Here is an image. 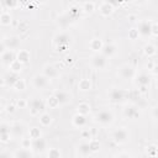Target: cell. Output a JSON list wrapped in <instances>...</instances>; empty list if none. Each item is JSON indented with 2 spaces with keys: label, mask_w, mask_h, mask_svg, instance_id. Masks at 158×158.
<instances>
[{
  "label": "cell",
  "mask_w": 158,
  "mask_h": 158,
  "mask_svg": "<svg viewBox=\"0 0 158 158\" xmlns=\"http://www.w3.org/2000/svg\"><path fill=\"white\" fill-rule=\"evenodd\" d=\"M102 46H104V43H102V41L100 38H93L90 41V43H89L90 49H93L94 52H101Z\"/></svg>",
  "instance_id": "cell-27"
},
{
  "label": "cell",
  "mask_w": 158,
  "mask_h": 158,
  "mask_svg": "<svg viewBox=\"0 0 158 158\" xmlns=\"http://www.w3.org/2000/svg\"><path fill=\"white\" fill-rule=\"evenodd\" d=\"M28 137L31 139H37V138H41L42 137V132L38 127H31L30 131H28Z\"/></svg>",
  "instance_id": "cell-32"
},
{
  "label": "cell",
  "mask_w": 158,
  "mask_h": 158,
  "mask_svg": "<svg viewBox=\"0 0 158 158\" xmlns=\"http://www.w3.org/2000/svg\"><path fill=\"white\" fill-rule=\"evenodd\" d=\"M86 122H88V118L85 115H80V114H75L72 118V123L74 127H78V128H83L86 126Z\"/></svg>",
  "instance_id": "cell-18"
},
{
  "label": "cell",
  "mask_w": 158,
  "mask_h": 158,
  "mask_svg": "<svg viewBox=\"0 0 158 158\" xmlns=\"http://www.w3.org/2000/svg\"><path fill=\"white\" fill-rule=\"evenodd\" d=\"M11 21H12V17H11L10 12L5 11V12H1V14H0V25H2V26H9V25L11 23Z\"/></svg>",
  "instance_id": "cell-30"
},
{
  "label": "cell",
  "mask_w": 158,
  "mask_h": 158,
  "mask_svg": "<svg viewBox=\"0 0 158 158\" xmlns=\"http://www.w3.org/2000/svg\"><path fill=\"white\" fill-rule=\"evenodd\" d=\"M123 116L128 120H136L139 116V110L138 106L135 104H127L123 107Z\"/></svg>",
  "instance_id": "cell-9"
},
{
  "label": "cell",
  "mask_w": 158,
  "mask_h": 158,
  "mask_svg": "<svg viewBox=\"0 0 158 158\" xmlns=\"http://www.w3.org/2000/svg\"><path fill=\"white\" fill-rule=\"evenodd\" d=\"M62 157V153L58 148L53 147V148H49L48 152H47V158H60Z\"/></svg>",
  "instance_id": "cell-36"
},
{
  "label": "cell",
  "mask_w": 158,
  "mask_h": 158,
  "mask_svg": "<svg viewBox=\"0 0 158 158\" xmlns=\"http://www.w3.org/2000/svg\"><path fill=\"white\" fill-rule=\"evenodd\" d=\"M148 69H151V70H153V72H156V69H157V65H156V63L152 60V62H149V64H148Z\"/></svg>",
  "instance_id": "cell-51"
},
{
  "label": "cell",
  "mask_w": 158,
  "mask_h": 158,
  "mask_svg": "<svg viewBox=\"0 0 158 158\" xmlns=\"http://www.w3.org/2000/svg\"><path fill=\"white\" fill-rule=\"evenodd\" d=\"M0 158H11V157H10V154L6 153V152H0Z\"/></svg>",
  "instance_id": "cell-52"
},
{
  "label": "cell",
  "mask_w": 158,
  "mask_h": 158,
  "mask_svg": "<svg viewBox=\"0 0 158 158\" xmlns=\"http://www.w3.org/2000/svg\"><path fill=\"white\" fill-rule=\"evenodd\" d=\"M143 53H144L147 57H153V56H156V53H157V48H156L154 44L148 43V44H146V46L143 47Z\"/></svg>",
  "instance_id": "cell-31"
},
{
  "label": "cell",
  "mask_w": 158,
  "mask_h": 158,
  "mask_svg": "<svg viewBox=\"0 0 158 158\" xmlns=\"http://www.w3.org/2000/svg\"><path fill=\"white\" fill-rule=\"evenodd\" d=\"M30 106V114L32 116H37L40 114H43V110H44V102L38 99V98H33L32 100L28 101L27 104Z\"/></svg>",
  "instance_id": "cell-4"
},
{
  "label": "cell",
  "mask_w": 158,
  "mask_h": 158,
  "mask_svg": "<svg viewBox=\"0 0 158 158\" xmlns=\"http://www.w3.org/2000/svg\"><path fill=\"white\" fill-rule=\"evenodd\" d=\"M72 62H73V59H72V57H67V58H65V63H67V64H70Z\"/></svg>",
  "instance_id": "cell-54"
},
{
  "label": "cell",
  "mask_w": 158,
  "mask_h": 158,
  "mask_svg": "<svg viewBox=\"0 0 158 158\" xmlns=\"http://www.w3.org/2000/svg\"><path fill=\"white\" fill-rule=\"evenodd\" d=\"M5 52H6V47H5V44H4L2 40H1L0 41V56H2Z\"/></svg>",
  "instance_id": "cell-50"
},
{
  "label": "cell",
  "mask_w": 158,
  "mask_h": 158,
  "mask_svg": "<svg viewBox=\"0 0 158 158\" xmlns=\"http://www.w3.org/2000/svg\"><path fill=\"white\" fill-rule=\"evenodd\" d=\"M111 138L115 143L117 144H123V143H127L130 141V132L126 127H120V128H116L112 135H111Z\"/></svg>",
  "instance_id": "cell-2"
},
{
  "label": "cell",
  "mask_w": 158,
  "mask_h": 158,
  "mask_svg": "<svg viewBox=\"0 0 158 158\" xmlns=\"http://www.w3.org/2000/svg\"><path fill=\"white\" fill-rule=\"evenodd\" d=\"M89 148H90V151H91V153H95V152H98L99 149H100V147H101V144H100V142H99V139H96V138H91V139H89Z\"/></svg>",
  "instance_id": "cell-33"
},
{
  "label": "cell",
  "mask_w": 158,
  "mask_h": 158,
  "mask_svg": "<svg viewBox=\"0 0 158 158\" xmlns=\"http://www.w3.org/2000/svg\"><path fill=\"white\" fill-rule=\"evenodd\" d=\"M10 138H11L10 125L6 122H0V141L1 142H9Z\"/></svg>",
  "instance_id": "cell-17"
},
{
  "label": "cell",
  "mask_w": 158,
  "mask_h": 158,
  "mask_svg": "<svg viewBox=\"0 0 158 158\" xmlns=\"http://www.w3.org/2000/svg\"><path fill=\"white\" fill-rule=\"evenodd\" d=\"M90 64H91V67H93L94 69H99V70H100V69H105V68L107 67L109 60H107L106 57H104L101 53H99V54H95V56L91 58Z\"/></svg>",
  "instance_id": "cell-6"
},
{
  "label": "cell",
  "mask_w": 158,
  "mask_h": 158,
  "mask_svg": "<svg viewBox=\"0 0 158 158\" xmlns=\"http://www.w3.org/2000/svg\"><path fill=\"white\" fill-rule=\"evenodd\" d=\"M16 60L20 62L22 65L26 64V63H28L30 62V52L27 49H20L19 53H17V56H16Z\"/></svg>",
  "instance_id": "cell-23"
},
{
  "label": "cell",
  "mask_w": 158,
  "mask_h": 158,
  "mask_svg": "<svg viewBox=\"0 0 158 158\" xmlns=\"http://www.w3.org/2000/svg\"><path fill=\"white\" fill-rule=\"evenodd\" d=\"M17 28H19L20 32H26V31L28 30V23H27L26 21H21V22H19Z\"/></svg>",
  "instance_id": "cell-42"
},
{
  "label": "cell",
  "mask_w": 158,
  "mask_h": 158,
  "mask_svg": "<svg viewBox=\"0 0 158 158\" xmlns=\"http://www.w3.org/2000/svg\"><path fill=\"white\" fill-rule=\"evenodd\" d=\"M77 149H78V154H79L80 157H83V158H85V157H88V156L91 154V151H90V148H89V143H88V142H81V143H79Z\"/></svg>",
  "instance_id": "cell-22"
},
{
  "label": "cell",
  "mask_w": 158,
  "mask_h": 158,
  "mask_svg": "<svg viewBox=\"0 0 158 158\" xmlns=\"http://www.w3.org/2000/svg\"><path fill=\"white\" fill-rule=\"evenodd\" d=\"M52 121H53V118H52V116H51L48 112H43V114L40 115V123H41L43 127L49 126V125L52 123Z\"/></svg>",
  "instance_id": "cell-28"
},
{
  "label": "cell",
  "mask_w": 158,
  "mask_h": 158,
  "mask_svg": "<svg viewBox=\"0 0 158 158\" xmlns=\"http://www.w3.org/2000/svg\"><path fill=\"white\" fill-rule=\"evenodd\" d=\"M116 51H117V48H116V46L114 43H107V44L102 46L101 54L104 57H106V58H111V57H114L116 54Z\"/></svg>",
  "instance_id": "cell-19"
},
{
  "label": "cell",
  "mask_w": 158,
  "mask_h": 158,
  "mask_svg": "<svg viewBox=\"0 0 158 158\" xmlns=\"http://www.w3.org/2000/svg\"><path fill=\"white\" fill-rule=\"evenodd\" d=\"M15 59H16V56L12 51H6L1 56V62H2V64H6V65H10Z\"/></svg>",
  "instance_id": "cell-24"
},
{
  "label": "cell",
  "mask_w": 158,
  "mask_h": 158,
  "mask_svg": "<svg viewBox=\"0 0 158 158\" xmlns=\"http://www.w3.org/2000/svg\"><path fill=\"white\" fill-rule=\"evenodd\" d=\"M32 85L38 90H43L48 86V79L43 74H36L32 79Z\"/></svg>",
  "instance_id": "cell-12"
},
{
  "label": "cell",
  "mask_w": 158,
  "mask_h": 158,
  "mask_svg": "<svg viewBox=\"0 0 158 158\" xmlns=\"http://www.w3.org/2000/svg\"><path fill=\"white\" fill-rule=\"evenodd\" d=\"M2 109V102H1V98H0V110Z\"/></svg>",
  "instance_id": "cell-55"
},
{
  "label": "cell",
  "mask_w": 158,
  "mask_h": 158,
  "mask_svg": "<svg viewBox=\"0 0 158 158\" xmlns=\"http://www.w3.org/2000/svg\"><path fill=\"white\" fill-rule=\"evenodd\" d=\"M81 7H83V10H84L86 14H91V12L95 10V2H93V1L83 2V4H81Z\"/></svg>",
  "instance_id": "cell-35"
},
{
  "label": "cell",
  "mask_w": 158,
  "mask_h": 158,
  "mask_svg": "<svg viewBox=\"0 0 158 158\" xmlns=\"http://www.w3.org/2000/svg\"><path fill=\"white\" fill-rule=\"evenodd\" d=\"M48 80L49 79H56V78H58L59 77V72H58V69L53 65V64H46L44 67H43V73H42Z\"/></svg>",
  "instance_id": "cell-15"
},
{
  "label": "cell",
  "mask_w": 158,
  "mask_h": 158,
  "mask_svg": "<svg viewBox=\"0 0 158 158\" xmlns=\"http://www.w3.org/2000/svg\"><path fill=\"white\" fill-rule=\"evenodd\" d=\"M47 105L49 106V109H56V107L59 106V102H58V100L56 99L54 95H51V96L47 99Z\"/></svg>",
  "instance_id": "cell-38"
},
{
  "label": "cell",
  "mask_w": 158,
  "mask_h": 158,
  "mask_svg": "<svg viewBox=\"0 0 158 158\" xmlns=\"http://www.w3.org/2000/svg\"><path fill=\"white\" fill-rule=\"evenodd\" d=\"M135 78H136V84L141 88L142 91H144L146 88L149 86V84H151V77H149L146 72L138 73L137 75H135Z\"/></svg>",
  "instance_id": "cell-10"
},
{
  "label": "cell",
  "mask_w": 158,
  "mask_h": 158,
  "mask_svg": "<svg viewBox=\"0 0 158 158\" xmlns=\"http://www.w3.org/2000/svg\"><path fill=\"white\" fill-rule=\"evenodd\" d=\"M125 96H126V91L120 88H114L109 93V100L111 102H120L125 99Z\"/></svg>",
  "instance_id": "cell-11"
},
{
  "label": "cell",
  "mask_w": 158,
  "mask_h": 158,
  "mask_svg": "<svg viewBox=\"0 0 158 158\" xmlns=\"http://www.w3.org/2000/svg\"><path fill=\"white\" fill-rule=\"evenodd\" d=\"M146 152H147V154H148L149 157H152V158H154V157L157 156V144H154V143H152V144H149V146L147 147V149H146Z\"/></svg>",
  "instance_id": "cell-39"
},
{
  "label": "cell",
  "mask_w": 158,
  "mask_h": 158,
  "mask_svg": "<svg viewBox=\"0 0 158 158\" xmlns=\"http://www.w3.org/2000/svg\"><path fill=\"white\" fill-rule=\"evenodd\" d=\"M115 158H132L128 153H125V152H121V153H118V154H116L115 156Z\"/></svg>",
  "instance_id": "cell-48"
},
{
  "label": "cell",
  "mask_w": 158,
  "mask_h": 158,
  "mask_svg": "<svg viewBox=\"0 0 158 158\" xmlns=\"http://www.w3.org/2000/svg\"><path fill=\"white\" fill-rule=\"evenodd\" d=\"M52 95L56 96V99L58 100L59 105H65V104H68L72 100V95L69 93L64 91V90H56Z\"/></svg>",
  "instance_id": "cell-16"
},
{
  "label": "cell",
  "mask_w": 158,
  "mask_h": 158,
  "mask_svg": "<svg viewBox=\"0 0 158 158\" xmlns=\"http://www.w3.org/2000/svg\"><path fill=\"white\" fill-rule=\"evenodd\" d=\"M77 114H80V115H88L89 112H90V105L88 104V102H80V104H78V106H77Z\"/></svg>",
  "instance_id": "cell-29"
},
{
  "label": "cell",
  "mask_w": 158,
  "mask_h": 158,
  "mask_svg": "<svg viewBox=\"0 0 158 158\" xmlns=\"http://www.w3.org/2000/svg\"><path fill=\"white\" fill-rule=\"evenodd\" d=\"M60 22V25L63 26V27H65L68 23H69V19L67 17V16H60V17H58V23Z\"/></svg>",
  "instance_id": "cell-46"
},
{
  "label": "cell",
  "mask_w": 158,
  "mask_h": 158,
  "mask_svg": "<svg viewBox=\"0 0 158 158\" xmlns=\"http://www.w3.org/2000/svg\"><path fill=\"white\" fill-rule=\"evenodd\" d=\"M33 154L30 149H26V148H20L17 151H15L12 158H32Z\"/></svg>",
  "instance_id": "cell-25"
},
{
  "label": "cell",
  "mask_w": 158,
  "mask_h": 158,
  "mask_svg": "<svg viewBox=\"0 0 158 158\" xmlns=\"http://www.w3.org/2000/svg\"><path fill=\"white\" fill-rule=\"evenodd\" d=\"M27 104H28V101H26L25 99H19L17 102H16V107H19V109H25V107L27 106Z\"/></svg>",
  "instance_id": "cell-45"
},
{
  "label": "cell",
  "mask_w": 158,
  "mask_h": 158,
  "mask_svg": "<svg viewBox=\"0 0 158 158\" xmlns=\"http://www.w3.org/2000/svg\"><path fill=\"white\" fill-rule=\"evenodd\" d=\"M9 68H10V72H12V73H15V74H19V73L22 70V64L15 59V60L9 65Z\"/></svg>",
  "instance_id": "cell-34"
},
{
  "label": "cell",
  "mask_w": 158,
  "mask_h": 158,
  "mask_svg": "<svg viewBox=\"0 0 158 158\" xmlns=\"http://www.w3.org/2000/svg\"><path fill=\"white\" fill-rule=\"evenodd\" d=\"M152 22L153 21H149V20H142L138 22L137 25V32L139 36L142 37H149L151 36V27H152Z\"/></svg>",
  "instance_id": "cell-7"
},
{
  "label": "cell",
  "mask_w": 158,
  "mask_h": 158,
  "mask_svg": "<svg viewBox=\"0 0 158 158\" xmlns=\"http://www.w3.org/2000/svg\"><path fill=\"white\" fill-rule=\"evenodd\" d=\"M47 148V142L44 138H37V139H32L31 141V149L36 153H43Z\"/></svg>",
  "instance_id": "cell-13"
},
{
  "label": "cell",
  "mask_w": 158,
  "mask_h": 158,
  "mask_svg": "<svg viewBox=\"0 0 158 158\" xmlns=\"http://www.w3.org/2000/svg\"><path fill=\"white\" fill-rule=\"evenodd\" d=\"M17 79H19V74H15V73H12V72L6 73V74L4 75V78H2L4 84L7 85V86H11V88L14 86V84L16 83Z\"/></svg>",
  "instance_id": "cell-21"
},
{
  "label": "cell",
  "mask_w": 158,
  "mask_h": 158,
  "mask_svg": "<svg viewBox=\"0 0 158 158\" xmlns=\"http://www.w3.org/2000/svg\"><path fill=\"white\" fill-rule=\"evenodd\" d=\"M114 10H115V7H114L112 2H109V1H101V2L99 4V12H100V15L104 16V17H107V16L112 15Z\"/></svg>",
  "instance_id": "cell-14"
},
{
  "label": "cell",
  "mask_w": 158,
  "mask_h": 158,
  "mask_svg": "<svg viewBox=\"0 0 158 158\" xmlns=\"http://www.w3.org/2000/svg\"><path fill=\"white\" fill-rule=\"evenodd\" d=\"M128 20L131 22H135L136 21V15H128Z\"/></svg>",
  "instance_id": "cell-53"
},
{
  "label": "cell",
  "mask_w": 158,
  "mask_h": 158,
  "mask_svg": "<svg viewBox=\"0 0 158 158\" xmlns=\"http://www.w3.org/2000/svg\"><path fill=\"white\" fill-rule=\"evenodd\" d=\"M4 4H5V6L9 7V9H14V7L19 6V2H17V1H14V0H6Z\"/></svg>",
  "instance_id": "cell-44"
},
{
  "label": "cell",
  "mask_w": 158,
  "mask_h": 158,
  "mask_svg": "<svg viewBox=\"0 0 158 158\" xmlns=\"http://www.w3.org/2000/svg\"><path fill=\"white\" fill-rule=\"evenodd\" d=\"M6 49H10V51H14L16 48L20 47V43H21V38L19 36H15V35H11V36H6L4 37L2 40Z\"/></svg>",
  "instance_id": "cell-8"
},
{
  "label": "cell",
  "mask_w": 158,
  "mask_h": 158,
  "mask_svg": "<svg viewBox=\"0 0 158 158\" xmlns=\"http://www.w3.org/2000/svg\"><path fill=\"white\" fill-rule=\"evenodd\" d=\"M138 32H137V30L136 28H130L128 30V38L130 40H137L138 38Z\"/></svg>",
  "instance_id": "cell-41"
},
{
  "label": "cell",
  "mask_w": 158,
  "mask_h": 158,
  "mask_svg": "<svg viewBox=\"0 0 158 158\" xmlns=\"http://www.w3.org/2000/svg\"><path fill=\"white\" fill-rule=\"evenodd\" d=\"M94 122L99 123V125H102V126H107L110 123H112L114 121V114L109 110H100L98 111L94 117H93Z\"/></svg>",
  "instance_id": "cell-1"
},
{
  "label": "cell",
  "mask_w": 158,
  "mask_h": 158,
  "mask_svg": "<svg viewBox=\"0 0 158 158\" xmlns=\"http://www.w3.org/2000/svg\"><path fill=\"white\" fill-rule=\"evenodd\" d=\"M15 90H17V91H21V90H25L26 89V81L23 80V79H17L16 80V83L14 84V86H12Z\"/></svg>",
  "instance_id": "cell-37"
},
{
  "label": "cell",
  "mask_w": 158,
  "mask_h": 158,
  "mask_svg": "<svg viewBox=\"0 0 158 158\" xmlns=\"http://www.w3.org/2000/svg\"><path fill=\"white\" fill-rule=\"evenodd\" d=\"M15 110H16V105L15 104H10V105L6 106V112H9V114H12Z\"/></svg>",
  "instance_id": "cell-47"
},
{
  "label": "cell",
  "mask_w": 158,
  "mask_h": 158,
  "mask_svg": "<svg viewBox=\"0 0 158 158\" xmlns=\"http://www.w3.org/2000/svg\"><path fill=\"white\" fill-rule=\"evenodd\" d=\"M81 137H83V138H91L90 131H89V130H84V131L81 132Z\"/></svg>",
  "instance_id": "cell-49"
},
{
  "label": "cell",
  "mask_w": 158,
  "mask_h": 158,
  "mask_svg": "<svg viewBox=\"0 0 158 158\" xmlns=\"http://www.w3.org/2000/svg\"><path fill=\"white\" fill-rule=\"evenodd\" d=\"M23 132H25V127L20 122H15V123H12L10 126V133L14 137H22L23 136Z\"/></svg>",
  "instance_id": "cell-20"
},
{
  "label": "cell",
  "mask_w": 158,
  "mask_h": 158,
  "mask_svg": "<svg viewBox=\"0 0 158 158\" xmlns=\"http://www.w3.org/2000/svg\"><path fill=\"white\" fill-rule=\"evenodd\" d=\"M31 138H22L21 139V148H26V149H31Z\"/></svg>",
  "instance_id": "cell-40"
},
{
  "label": "cell",
  "mask_w": 158,
  "mask_h": 158,
  "mask_svg": "<svg viewBox=\"0 0 158 158\" xmlns=\"http://www.w3.org/2000/svg\"><path fill=\"white\" fill-rule=\"evenodd\" d=\"M91 86H93L91 80L88 79V78H83V79H80L79 83H78V89H79L80 91H89V90L91 89Z\"/></svg>",
  "instance_id": "cell-26"
},
{
  "label": "cell",
  "mask_w": 158,
  "mask_h": 158,
  "mask_svg": "<svg viewBox=\"0 0 158 158\" xmlns=\"http://www.w3.org/2000/svg\"><path fill=\"white\" fill-rule=\"evenodd\" d=\"M117 74L121 79L123 80H131L135 78L136 75V72H135V68L131 65V64H122L118 70H117Z\"/></svg>",
  "instance_id": "cell-5"
},
{
  "label": "cell",
  "mask_w": 158,
  "mask_h": 158,
  "mask_svg": "<svg viewBox=\"0 0 158 158\" xmlns=\"http://www.w3.org/2000/svg\"><path fill=\"white\" fill-rule=\"evenodd\" d=\"M151 36L157 37L158 36V23L157 22H152V27H151Z\"/></svg>",
  "instance_id": "cell-43"
},
{
  "label": "cell",
  "mask_w": 158,
  "mask_h": 158,
  "mask_svg": "<svg viewBox=\"0 0 158 158\" xmlns=\"http://www.w3.org/2000/svg\"><path fill=\"white\" fill-rule=\"evenodd\" d=\"M69 42H70V36L67 32H60L54 37V46H56V49L59 52L65 51L69 46Z\"/></svg>",
  "instance_id": "cell-3"
}]
</instances>
